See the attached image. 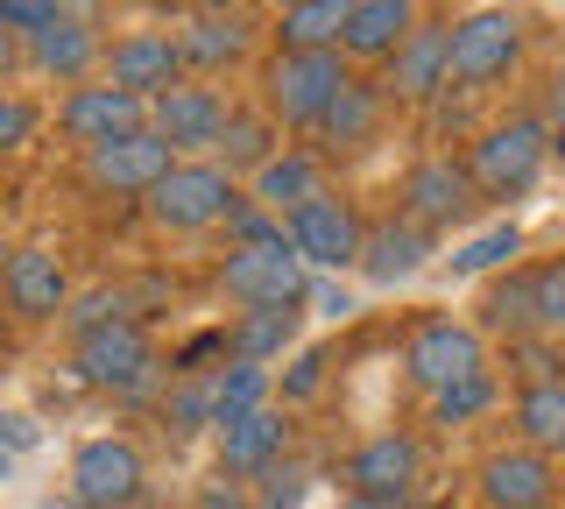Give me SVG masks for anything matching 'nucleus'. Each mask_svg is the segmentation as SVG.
<instances>
[{"label":"nucleus","mask_w":565,"mask_h":509,"mask_svg":"<svg viewBox=\"0 0 565 509\" xmlns=\"http://www.w3.org/2000/svg\"><path fill=\"white\" fill-rule=\"evenodd\" d=\"M205 382H212V425H234V417L262 411V403L276 396V375L255 368V361H220Z\"/></svg>","instance_id":"7c9ffc66"},{"label":"nucleus","mask_w":565,"mask_h":509,"mask_svg":"<svg viewBox=\"0 0 565 509\" xmlns=\"http://www.w3.org/2000/svg\"><path fill=\"white\" fill-rule=\"evenodd\" d=\"M305 297H318V305H326V319H347V311H353V297L332 290V284H326V290H305Z\"/></svg>","instance_id":"a18cd8bd"},{"label":"nucleus","mask_w":565,"mask_h":509,"mask_svg":"<svg viewBox=\"0 0 565 509\" xmlns=\"http://www.w3.org/2000/svg\"><path fill=\"white\" fill-rule=\"evenodd\" d=\"M247 488H255V509H297V502H305V467L276 460V467H262Z\"/></svg>","instance_id":"e433bc0d"},{"label":"nucleus","mask_w":565,"mask_h":509,"mask_svg":"<svg viewBox=\"0 0 565 509\" xmlns=\"http://www.w3.org/2000/svg\"><path fill=\"white\" fill-rule=\"evenodd\" d=\"M297 326H305V311L297 305H255V311H234L220 332H226V361H255V368H269L290 354V340H297Z\"/></svg>","instance_id":"a878e982"},{"label":"nucleus","mask_w":565,"mask_h":509,"mask_svg":"<svg viewBox=\"0 0 565 509\" xmlns=\"http://www.w3.org/2000/svg\"><path fill=\"white\" fill-rule=\"evenodd\" d=\"M558 496H565V474H558Z\"/></svg>","instance_id":"864d4df0"},{"label":"nucleus","mask_w":565,"mask_h":509,"mask_svg":"<svg viewBox=\"0 0 565 509\" xmlns=\"http://www.w3.org/2000/svg\"><path fill=\"white\" fill-rule=\"evenodd\" d=\"M530 305H537V332H544V340H565V255L530 269Z\"/></svg>","instance_id":"c9c22d12"},{"label":"nucleus","mask_w":565,"mask_h":509,"mask_svg":"<svg viewBox=\"0 0 565 509\" xmlns=\"http://www.w3.org/2000/svg\"><path fill=\"white\" fill-rule=\"evenodd\" d=\"M523 64V14L516 8H473L452 22L446 43V78L452 93H488Z\"/></svg>","instance_id":"39448f33"},{"label":"nucleus","mask_w":565,"mask_h":509,"mask_svg":"<svg viewBox=\"0 0 565 509\" xmlns=\"http://www.w3.org/2000/svg\"><path fill=\"white\" fill-rule=\"evenodd\" d=\"M35 135H43V107H35L29 93H14V85H0V163L22 156Z\"/></svg>","instance_id":"f704fd0d"},{"label":"nucleus","mask_w":565,"mask_h":509,"mask_svg":"<svg viewBox=\"0 0 565 509\" xmlns=\"http://www.w3.org/2000/svg\"><path fill=\"white\" fill-rule=\"evenodd\" d=\"M552 163H565V128H558V135H552Z\"/></svg>","instance_id":"09e8293b"},{"label":"nucleus","mask_w":565,"mask_h":509,"mask_svg":"<svg viewBox=\"0 0 565 509\" xmlns=\"http://www.w3.org/2000/svg\"><path fill=\"white\" fill-rule=\"evenodd\" d=\"M509 361H523V368H516L523 390H530V382H558V375H565L558 340H544V332H530V340H509Z\"/></svg>","instance_id":"4c0bfd02"},{"label":"nucleus","mask_w":565,"mask_h":509,"mask_svg":"<svg viewBox=\"0 0 565 509\" xmlns=\"http://www.w3.org/2000/svg\"><path fill=\"white\" fill-rule=\"evenodd\" d=\"M141 488H149V460L135 438L106 432L71 453V502L78 509H141Z\"/></svg>","instance_id":"9d476101"},{"label":"nucleus","mask_w":565,"mask_h":509,"mask_svg":"<svg viewBox=\"0 0 565 509\" xmlns=\"http://www.w3.org/2000/svg\"><path fill=\"white\" fill-rule=\"evenodd\" d=\"M537 120H544L552 135L565 128V64H552V78H544V114H537Z\"/></svg>","instance_id":"79ce46f5"},{"label":"nucleus","mask_w":565,"mask_h":509,"mask_svg":"<svg viewBox=\"0 0 565 509\" xmlns=\"http://www.w3.org/2000/svg\"><path fill=\"white\" fill-rule=\"evenodd\" d=\"M340 509H411V502H388V496H347Z\"/></svg>","instance_id":"49530a36"},{"label":"nucleus","mask_w":565,"mask_h":509,"mask_svg":"<svg viewBox=\"0 0 565 509\" xmlns=\"http://www.w3.org/2000/svg\"><path fill=\"white\" fill-rule=\"evenodd\" d=\"M326 368H332V354H326V347H305V354H297V368L282 375V403H305V396H318Z\"/></svg>","instance_id":"a19ab883"},{"label":"nucleus","mask_w":565,"mask_h":509,"mask_svg":"<svg viewBox=\"0 0 565 509\" xmlns=\"http://www.w3.org/2000/svg\"><path fill=\"white\" fill-rule=\"evenodd\" d=\"M71 375L106 396H149L170 368L156 361V340L141 319H106L93 332H71Z\"/></svg>","instance_id":"20e7f679"},{"label":"nucleus","mask_w":565,"mask_h":509,"mask_svg":"<svg viewBox=\"0 0 565 509\" xmlns=\"http://www.w3.org/2000/svg\"><path fill=\"white\" fill-rule=\"evenodd\" d=\"M473 184H467V170H459V156L446 149H431V156H417L411 170H403V184H396V213L424 226V234H438V226H459L473 213Z\"/></svg>","instance_id":"4468645a"},{"label":"nucleus","mask_w":565,"mask_h":509,"mask_svg":"<svg viewBox=\"0 0 565 509\" xmlns=\"http://www.w3.org/2000/svg\"><path fill=\"white\" fill-rule=\"evenodd\" d=\"M473 332H494V340H530V332H537V305H530V269H516V262H509L502 276H494V284L481 290V305H473V319H467Z\"/></svg>","instance_id":"bb28decb"},{"label":"nucleus","mask_w":565,"mask_h":509,"mask_svg":"<svg viewBox=\"0 0 565 509\" xmlns=\"http://www.w3.org/2000/svg\"><path fill=\"white\" fill-rule=\"evenodd\" d=\"M446 43H452V22H438V14H424V22L403 36L388 57L375 64V85L388 107H438V93H452L446 78Z\"/></svg>","instance_id":"6e6552de"},{"label":"nucleus","mask_w":565,"mask_h":509,"mask_svg":"<svg viewBox=\"0 0 565 509\" xmlns=\"http://www.w3.org/2000/svg\"><path fill=\"white\" fill-rule=\"evenodd\" d=\"M247 481H226V488H205L199 496V509H247V496H241Z\"/></svg>","instance_id":"37998d69"},{"label":"nucleus","mask_w":565,"mask_h":509,"mask_svg":"<svg viewBox=\"0 0 565 509\" xmlns=\"http://www.w3.org/2000/svg\"><path fill=\"white\" fill-rule=\"evenodd\" d=\"M311 191H326V156H318V149H297V142H282L269 163L247 178V199H255L262 213H276V220L297 213Z\"/></svg>","instance_id":"393cba45"},{"label":"nucleus","mask_w":565,"mask_h":509,"mask_svg":"<svg viewBox=\"0 0 565 509\" xmlns=\"http://www.w3.org/2000/svg\"><path fill=\"white\" fill-rule=\"evenodd\" d=\"M481 368H488V340L467 319H417L411 340H403V375L424 396L452 390L459 375H481Z\"/></svg>","instance_id":"9b49d317"},{"label":"nucleus","mask_w":565,"mask_h":509,"mask_svg":"<svg viewBox=\"0 0 565 509\" xmlns=\"http://www.w3.org/2000/svg\"><path fill=\"white\" fill-rule=\"evenodd\" d=\"M99 22L93 14H57L50 29H35V36L22 43V72H43V78H57V85H85V78H99Z\"/></svg>","instance_id":"a211bd4d"},{"label":"nucleus","mask_w":565,"mask_h":509,"mask_svg":"<svg viewBox=\"0 0 565 509\" xmlns=\"http://www.w3.org/2000/svg\"><path fill=\"white\" fill-rule=\"evenodd\" d=\"M282 446H290V417H282L276 403H262V411L220 425V474L226 481H255L262 467L282 460Z\"/></svg>","instance_id":"5701e85b"},{"label":"nucleus","mask_w":565,"mask_h":509,"mask_svg":"<svg viewBox=\"0 0 565 509\" xmlns=\"http://www.w3.org/2000/svg\"><path fill=\"white\" fill-rule=\"evenodd\" d=\"M135 8H156V14H170V8H191V0H135Z\"/></svg>","instance_id":"de8ad7c7"},{"label":"nucleus","mask_w":565,"mask_h":509,"mask_svg":"<svg viewBox=\"0 0 565 509\" xmlns=\"http://www.w3.org/2000/svg\"><path fill=\"white\" fill-rule=\"evenodd\" d=\"M226 114H234L226 85H212V78H177L170 93L149 99V135H156L170 156H212V149H220Z\"/></svg>","instance_id":"0eeeda50"},{"label":"nucleus","mask_w":565,"mask_h":509,"mask_svg":"<svg viewBox=\"0 0 565 509\" xmlns=\"http://www.w3.org/2000/svg\"><path fill=\"white\" fill-rule=\"evenodd\" d=\"M424 22L417 0H347V29H340V57L353 72H375L411 29Z\"/></svg>","instance_id":"4be33fe9"},{"label":"nucleus","mask_w":565,"mask_h":509,"mask_svg":"<svg viewBox=\"0 0 565 509\" xmlns=\"http://www.w3.org/2000/svg\"><path fill=\"white\" fill-rule=\"evenodd\" d=\"M99 78L120 85V93H135V99L170 93V85L184 78L177 36H170V29H128V36H114V43L99 50Z\"/></svg>","instance_id":"f3484780"},{"label":"nucleus","mask_w":565,"mask_h":509,"mask_svg":"<svg viewBox=\"0 0 565 509\" xmlns=\"http://www.w3.org/2000/svg\"><path fill=\"white\" fill-rule=\"evenodd\" d=\"M516 255H523V234L502 220V226H488L481 241H467V248L452 255V276H488V269H509Z\"/></svg>","instance_id":"72a5a7b5"},{"label":"nucleus","mask_w":565,"mask_h":509,"mask_svg":"<svg viewBox=\"0 0 565 509\" xmlns=\"http://www.w3.org/2000/svg\"><path fill=\"white\" fill-rule=\"evenodd\" d=\"M424 262H431V234L411 226L403 213H388L361 234V262H353V269H361L367 284H411Z\"/></svg>","instance_id":"b1692460"},{"label":"nucleus","mask_w":565,"mask_h":509,"mask_svg":"<svg viewBox=\"0 0 565 509\" xmlns=\"http://www.w3.org/2000/svg\"><path fill=\"white\" fill-rule=\"evenodd\" d=\"M424 481V446L411 432H375L347 453V496H388L411 502V488Z\"/></svg>","instance_id":"6ab92c4d"},{"label":"nucleus","mask_w":565,"mask_h":509,"mask_svg":"<svg viewBox=\"0 0 565 509\" xmlns=\"http://www.w3.org/2000/svg\"><path fill=\"white\" fill-rule=\"evenodd\" d=\"M8 248H14V241H8V226H0V262H8Z\"/></svg>","instance_id":"3c124183"},{"label":"nucleus","mask_w":565,"mask_h":509,"mask_svg":"<svg viewBox=\"0 0 565 509\" xmlns=\"http://www.w3.org/2000/svg\"><path fill=\"white\" fill-rule=\"evenodd\" d=\"M0 305H8V319H22V326L64 319V305H71L64 255L50 248V241H14L8 262H0Z\"/></svg>","instance_id":"f8f14e48"},{"label":"nucleus","mask_w":565,"mask_h":509,"mask_svg":"<svg viewBox=\"0 0 565 509\" xmlns=\"http://www.w3.org/2000/svg\"><path fill=\"white\" fill-rule=\"evenodd\" d=\"M516 446L544 453V460H558L565 453V375L558 382H530V390H516Z\"/></svg>","instance_id":"cd10ccee"},{"label":"nucleus","mask_w":565,"mask_h":509,"mask_svg":"<svg viewBox=\"0 0 565 509\" xmlns=\"http://www.w3.org/2000/svg\"><path fill=\"white\" fill-rule=\"evenodd\" d=\"M473 496L481 509H558V467L530 446H494L473 467Z\"/></svg>","instance_id":"dca6fc26"},{"label":"nucleus","mask_w":565,"mask_h":509,"mask_svg":"<svg viewBox=\"0 0 565 509\" xmlns=\"http://www.w3.org/2000/svg\"><path fill=\"white\" fill-rule=\"evenodd\" d=\"M353 78V64L340 50H269L255 72V114L282 135H311L318 114L332 107V93Z\"/></svg>","instance_id":"f257e3e1"},{"label":"nucleus","mask_w":565,"mask_h":509,"mask_svg":"<svg viewBox=\"0 0 565 509\" xmlns=\"http://www.w3.org/2000/svg\"><path fill=\"white\" fill-rule=\"evenodd\" d=\"M8 474H14V453H8V446H0V481H8Z\"/></svg>","instance_id":"8fccbe9b"},{"label":"nucleus","mask_w":565,"mask_h":509,"mask_svg":"<svg viewBox=\"0 0 565 509\" xmlns=\"http://www.w3.org/2000/svg\"><path fill=\"white\" fill-rule=\"evenodd\" d=\"M177 57H184V78H220L234 64L255 57V22L241 8H212V14H191L177 29Z\"/></svg>","instance_id":"412c9836"},{"label":"nucleus","mask_w":565,"mask_h":509,"mask_svg":"<svg viewBox=\"0 0 565 509\" xmlns=\"http://www.w3.org/2000/svg\"><path fill=\"white\" fill-rule=\"evenodd\" d=\"M361 234H367V220H361V205L347 199V191H311L297 213H282V241H290V255L297 262H318V269H353L361 262Z\"/></svg>","instance_id":"423d86ee"},{"label":"nucleus","mask_w":565,"mask_h":509,"mask_svg":"<svg viewBox=\"0 0 565 509\" xmlns=\"http://www.w3.org/2000/svg\"><path fill=\"white\" fill-rule=\"evenodd\" d=\"M78 163H85V184H93V191H114V199H141V191L163 178L177 156L156 142L149 128H135V135H114V142L85 149Z\"/></svg>","instance_id":"aec40b11"},{"label":"nucleus","mask_w":565,"mask_h":509,"mask_svg":"<svg viewBox=\"0 0 565 509\" xmlns=\"http://www.w3.org/2000/svg\"><path fill=\"white\" fill-rule=\"evenodd\" d=\"M276 149H282V135L269 128V120H262L255 107H234V114H226V128H220V149H212V163H220L226 178H255V170L269 163Z\"/></svg>","instance_id":"c756f323"},{"label":"nucleus","mask_w":565,"mask_h":509,"mask_svg":"<svg viewBox=\"0 0 565 509\" xmlns=\"http://www.w3.org/2000/svg\"><path fill=\"white\" fill-rule=\"evenodd\" d=\"M382 128H388V99H382V85L367 78V72H353L340 93H332V107L318 114V128H311V142L326 163H347V156H367L382 142Z\"/></svg>","instance_id":"2eb2a0df"},{"label":"nucleus","mask_w":565,"mask_h":509,"mask_svg":"<svg viewBox=\"0 0 565 509\" xmlns=\"http://www.w3.org/2000/svg\"><path fill=\"white\" fill-rule=\"evenodd\" d=\"M544 163H552V128H544L537 114H502V120H488V128H473L467 156H459L473 199H502V205L523 199V191L544 178Z\"/></svg>","instance_id":"f03ea898"},{"label":"nucleus","mask_w":565,"mask_h":509,"mask_svg":"<svg viewBox=\"0 0 565 509\" xmlns=\"http://www.w3.org/2000/svg\"><path fill=\"white\" fill-rule=\"evenodd\" d=\"M347 0H282L276 8V50H340Z\"/></svg>","instance_id":"c85d7f7f"},{"label":"nucleus","mask_w":565,"mask_h":509,"mask_svg":"<svg viewBox=\"0 0 565 509\" xmlns=\"http://www.w3.org/2000/svg\"><path fill=\"white\" fill-rule=\"evenodd\" d=\"M205 361H226V332H220V326L191 332V340H184V347L170 354V375H212Z\"/></svg>","instance_id":"58836bf2"},{"label":"nucleus","mask_w":565,"mask_h":509,"mask_svg":"<svg viewBox=\"0 0 565 509\" xmlns=\"http://www.w3.org/2000/svg\"><path fill=\"white\" fill-rule=\"evenodd\" d=\"M135 128H149V99L120 93V85H106V78L64 85V99H57V135H64L78 156L99 149V142H114V135H135Z\"/></svg>","instance_id":"ddd939ff"},{"label":"nucleus","mask_w":565,"mask_h":509,"mask_svg":"<svg viewBox=\"0 0 565 509\" xmlns=\"http://www.w3.org/2000/svg\"><path fill=\"white\" fill-rule=\"evenodd\" d=\"M494 403H502V382H494V368H481V375H459L452 390L431 396V425H473V417H488Z\"/></svg>","instance_id":"2f4dec72"},{"label":"nucleus","mask_w":565,"mask_h":509,"mask_svg":"<svg viewBox=\"0 0 565 509\" xmlns=\"http://www.w3.org/2000/svg\"><path fill=\"white\" fill-rule=\"evenodd\" d=\"M0 375H8V347H0Z\"/></svg>","instance_id":"603ef678"},{"label":"nucleus","mask_w":565,"mask_h":509,"mask_svg":"<svg viewBox=\"0 0 565 509\" xmlns=\"http://www.w3.org/2000/svg\"><path fill=\"white\" fill-rule=\"evenodd\" d=\"M163 425H170L177 438H191V432L212 425V382H205V375H170V390H163Z\"/></svg>","instance_id":"473e14b6"},{"label":"nucleus","mask_w":565,"mask_h":509,"mask_svg":"<svg viewBox=\"0 0 565 509\" xmlns=\"http://www.w3.org/2000/svg\"><path fill=\"white\" fill-rule=\"evenodd\" d=\"M14 72H22V36H8V29H0V85H8Z\"/></svg>","instance_id":"c03bdc74"},{"label":"nucleus","mask_w":565,"mask_h":509,"mask_svg":"<svg viewBox=\"0 0 565 509\" xmlns=\"http://www.w3.org/2000/svg\"><path fill=\"white\" fill-rule=\"evenodd\" d=\"M212 284H220L226 305L255 311V305H305L311 276L290 255V241H269V248H226L212 262Z\"/></svg>","instance_id":"1a4fd4ad"},{"label":"nucleus","mask_w":565,"mask_h":509,"mask_svg":"<svg viewBox=\"0 0 565 509\" xmlns=\"http://www.w3.org/2000/svg\"><path fill=\"white\" fill-rule=\"evenodd\" d=\"M64 14V0H0V29H8V36H35V29H50Z\"/></svg>","instance_id":"ea45409f"},{"label":"nucleus","mask_w":565,"mask_h":509,"mask_svg":"<svg viewBox=\"0 0 565 509\" xmlns=\"http://www.w3.org/2000/svg\"><path fill=\"white\" fill-rule=\"evenodd\" d=\"M247 199L241 178H226L212 156H177V163L141 191V213L156 234H212L234 220V205Z\"/></svg>","instance_id":"7ed1b4c3"}]
</instances>
